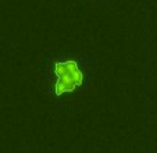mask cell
Listing matches in <instances>:
<instances>
[{"label": "cell", "mask_w": 157, "mask_h": 153, "mask_svg": "<svg viewBox=\"0 0 157 153\" xmlns=\"http://www.w3.org/2000/svg\"><path fill=\"white\" fill-rule=\"evenodd\" d=\"M46 95L59 100L85 85L86 71L81 59L53 60L46 68Z\"/></svg>", "instance_id": "cell-1"}]
</instances>
